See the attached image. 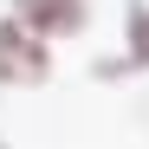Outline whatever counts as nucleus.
<instances>
[{"mask_svg":"<svg viewBox=\"0 0 149 149\" xmlns=\"http://www.w3.org/2000/svg\"><path fill=\"white\" fill-rule=\"evenodd\" d=\"M39 78H45V45L19 19H0V84H39Z\"/></svg>","mask_w":149,"mask_h":149,"instance_id":"obj_1","label":"nucleus"},{"mask_svg":"<svg viewBox=\"0 0 149 149\" xmlns=\"http://www.w3.org/2000/svg\"><path fill=\"white\" fill-rule=\"evenodd\" d=\"M13 19L26 33H78L84 26V0H19Z\"/></svg>","mask_w":149,"mask_h":149,"instance_id":"obj_2","label":"nucleus"},{"mask_svg":"<svg viewBox=\"0 0 149 149\" xmlns=\"http://www.w3.org/2000/svg\"><path fill=\"white\" fill-rule=\"evenodd\" d=\"M123 26H130V58L149 65V7H130V19H123Z\"/></svg>","mask_w":149,"mask_h":149,"instance_id":"obj_3","label":"nucleus"}]
</instances>
